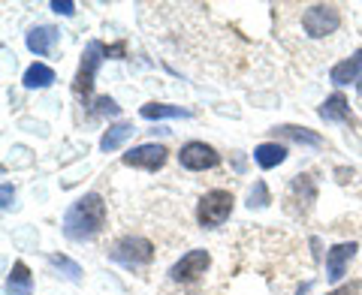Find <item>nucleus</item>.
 <instances>
[{"mask_svg": "<svg viewBox=\"0 0 362 295\" xmlns=\"http://www.w3.org/2000/svg\"><path fill=\"white\" fill-rule=\"evenodd\" d=\"M33 289V277H30V268L21 263L13 265V271H9V280H6V295H30Z\"/></svg>", "mask_w": 362, "mask_h": 295, "instance_id": "obj_15", "label": "nucleus"}, {"mask_svg": "<svg viewBox=\"0 0 362 295\" xmlns=\"http://www.w3.org/2000/svg\"><path fill=\"white\" fill-rule=\"evenodd\" d=\"M0 205H4V208L13 205V187H9V184H4V202H0Z\"/></svg>", "mask_w": 362, "mask_h": 295, "instance_id": "obj_26", "label": "nucleus"}, {"mask_svg": "<svg viewBox=\"0 0 362 295\" xmlns=\"http://www.w3.org/2000/svg\"><path fill=\"white\" fill-rule=\"evenodd\" d=\"M109 259L118 265H127V268H136V265H148L154 259V244L148 238H139V235H127L115 241V247L109 251Z\"/></svg>", "mask_w": 362, "mask_h": 295, "instance_id": "obj_2", "label": "nucleus"}, {"mask_svg": "<svg viewBox=\"0 0 362 295\" xmlns=\"http://www.w3.org/2000/svg\"><path fill=\"white\" fill-rule=\"evenodd\" d=\"M106 226V202L97 193H88L64 214V235L70 241H90L103 232Z\"/></svg>", "mask_w": 362, "mask_h": 295, "instance_id": "obj_1", "label": "nucleus"}, {"mask_svg": "<svg viewBox=\"0 0 362 295\" xmlns=\"http://www.w3.org/2000/svg\"><path fill=\"white\" fill-rule=\"evenodd\" d=\"M356 241H344V244H335L329 256H326V277L329 280H341L344 271H347V263L356 256Z\"/></svg>", "mask_w": 362, "mask_h": 295, "instance_id": "obj_10", "label": "nucleus"}, {"mask_svg": "<svg viewBox=\"0 0 362 295\" xmlns=\"http://www.w3.org/2000/svg\"><path fill=\"white\" fill-rule=\"evenodd\" d=\"M254 160L259 169H275L287 160V148L278 145V142H263L254 148Z\"/></svg>", "mask_w": 362, "mask_h": 295, "instance_id": "obj_14", "label": "nucleus"}, {"mask_svg": "<svg viewBox=\"0 0 362 295\" xmlns=\"http://www.w3.org/2000/svg\"><path fill=\"white\" fill-rule=\"evenodd\" d=\"M275 136H281V139H290V142H299V145H308V148H320V145H323V139H320V136H317L314 130L293 127V124L275 127Z\"/></svg>", "mask_w": 362, "mask_h": 295, "instance_id": "obj_17", "label": "nucleus"}, {"mask_svg": "<svg viewBox=\"0 0 362 295\" xmlns=\"http://www.w3.org/2000/svg\"><path fill=\"white\" fill-rule=\"evenodd\" d=\"M139 115H142L145 121H160V118H190V112H187V109H181V106L148 103V106H142V109H139Z\"/></svg>", "mask_w": 362, "mask_h": 295, "instance_id": "obj_18", "label": "nucleus"}, {"mask_svg": "<svg viewBox=\"0 0 362 295\" xmlns=\"http://www.w3.org/2000/svg\"><path fill=\"white\" fill-rule=\"evenodd\" d=\"M121 112V106L115 103V100H109V97H100L97 100V115H109V118H115Z\"/></svg>", "mask_w": 362, "mask_h": 295, "instance_id": "obj_22", "label": "nucleus"}, {"mask_svg": "<svg viewBox=\"0 0 362 295\" xmlns=\"http://www.w3.org/2000/svg\"><path fill=\"white\" fill-rule=\"evenodd\" d=\"M25 88H49L52 82H54V70L52 66H45V64H33V66H28V73H25Z\"/></svg>", "mask_w": 362, "mask_h": 295, "instance_id": "obj_19", "label": "nucleus"}, {"mask_svg": "<svg viewBox=\"0 0 362 295\" xmlns=\"http://www.w3.org/2000/svg\"><path fill=\"white\" fill-rule=\"evenodd\" d=\"M269 202H272V196H269L266 184H263V181H257L254 190H251V196H247V208H266Z\"/></svg>", "mask_w": 362, "mask_h": 295, "instance_id": "obj_21", "label": "nucleus"}, {"mask_svg": "<svg viewBox=\"0 0 362 295\" xmlns=\"http://www.w3.org/2000/svg\"><path fill=\"white\" fill-rule=\"evenodd\" d=\"M329 78H332L335 85L359 82V78H362V49L354 52V58H347V61H341V64H335V66H332V73H329Z\"/></svg>", "mask_w": 362, "mask_h": 295, "instance_id": "obj_12", "label": "nucleus"}, {"mask_svg": "<svg viewBox=\"0 0 362 295\" xmlns=\"http://www.w3.org/2000/svg\"><path fill=\"white\" fill-rule=\"evenodd\" d=\"M341 25V13H338V6H326V4H317V6H308L302 13V28L308 37L320 40V37H329V33L338 30Z\"/></svg>", "mask_w": 362, "mask_h": 295, "instance_id": "obj_4", "label": "nucleus"}, {"mask_svg": "<svg viewBox=\"0 0 362 295\" xmlns=\"http://www.w3.org/2000/svg\"><path fill=\"white\" fill-rule=\"evenodd\" d=\"M136 133V127L133 124H127V121H121V124H112V127L103 133V139H100V151H118V148L130 139V136Z\"/></svg>", "mask_w": 362, "mask_h": 295, "instance_id": "obj_16", "label": "nucleus"}, {"mask_svg": "<svg viewBox=\"0 0 362 295\" xmlns=\"http://www.w3.org/2000/svg\"><path fill=\"white\" fill-rule=\"evenodd\" d=\"M52 9H54L58 16H73V13H76V4H70V0H54Z\"/></svg>", "mask_w": 362, "mask_h": 295, "instance_id": "obj_24", "label": "nucleus"}, {"mask_svg": "<svg viewBox=\"0 0 362 295\" xmlns=\"http://www.w3.org/2000/svg\"><path fill=\"white\" fill-rule=\"evenodd\" d=\"M124 52H127V45L118 42V45H106V58H124Z\"/></svg>", "mask_w": 362, "mask_h": 295, "instance_id": "obj_25", "label": "nucleus"}, {"mask_svg": "<svg viewBox=\"0 0 362 295\" xmlns=\"http://www.w3.org/2000/svg\"><path fill=\"white\" fill-rule=\"evenodd\" d=\"M178 163L190 169V172H206V169H214L221 163V154L206 142H187L178 151Z\"/></svg>", "mask_w": 362, "mask_h": 295, "instance_id": "obj_6", "label": "nucleus"}, {"mask_svg": "<svg viewBox=\"0 0 362 295\" xmlns=\"http://www.w3.org/2000/svg\"><path fill=\"white\" fill-rule=\"evenodd\" d=\"M58 28H52V25H42V28H33L28 33V49L33 54H49L54 49V42H58Z\"/></svg>", "mask_w": 362, "mask_h": 295, "instance_id": "obj_13", "label": "nucleus"}, {"mask_svg": "<svg viewBox=\"0 0 362 295\" xmlns=\"http://www.w3.org/2000/svg\"><path fill=\"white\" fill-rule=\"evenodd\" d=\"M233 214V193L230 190H209L206 196L199 199V208H197V220L211 229V226H221L230 220Z\"/></svg>", "mask_w": 362, "mask_h": 295, "instance_id": "obj_3", "label": "nucleus"}, {"mask_svg": "<svg viewBox=\"0 0 362 295\" xmlns=\"http://www.w3.org/2000/svg\"><path fill=\"white\" fill-rule=\"evenodd\" d=\"M106 58V45L103 42H88L85 45V54H82V66H78V76H76V82H73V90L78 97H88L90 94V88H94V78H97V70H100V64H103Z\"/></svg>", "mask_w": 362, "mask_h": 295, "instance_id": "obj_5", "label": "nucleus"}, {"mask_svg": "<svg viewBox=\"0 0 362 295\" xmlns=\"http://www.w3.org/2000/svg\"><path fill=\"white\" fill-rule=\"evenodd\" d=\"M287 199L293 202V211L305 214V211H308V208L314 205V199H317L314 178H311V175H296V178H293V184H290Z\"/></svg>", "mask_w": 362, "mask_h": 295, "instance_id": "obj_9", "label": "nucleus"}, {"mask_svg": "<svg viewBox=\"0 0 362 295\" xmlns=\"http://www.w3.org/2000/svg\"><path fill=\"white\" fill-rule=\"evenodd\" d=\"M359 292H362V280H354V283H344V287L326 292V295H359Z\"/></svg>", "mask_w": 362, "mask_h": 295, "instance_id": "obj_23", "label": "nucleus"}, {"mask_svg": "<svg viewBox=\"0 0 362 295\" xmlns=\"http://www.w3.org/2000/svg\"><path fill=\"white\" fill-rule=\"evenodd\" d=\"M166 154L169 151L163 145H139V148H133V151L124 154V166L145 169V172H157V169H163Z\"/></svg>", "mask_w": 362, "mask_h": 295, "instance_id": "obj_7", "label": "nucleus"}, {"mask_svg": "<svg viewBox=\"0 0 362 295\" xmlns=\"http://www.w3.org/2000/svg\"><path fill=\"white\" fill-rule=\"evenodd\" d=\"M320 118L326 124H354V112H350L347 100L341 94H332L326 103L320 106Z\"/></svg>", "mask_w": 362, "mask_h": 295, "instance_id": "obj_11", "label": "nucleus"}, {"mask_svg": "<svg viewBox=\"0 0 362 295\" xmlns=\"http://www.w3.org/2000/svg\"><path fill=\"white\" fill-rule=\"evenodd\" d=\"M49 265H52V268H58V271H64V277H70V280H78V277H82V268H78L73 259L61 256V253L49 256Z\"/></svg>", "mask_w": 362, "mask_h": 295, "instance_id": "obj_20", "label": "nucleus"}, {"mask_svg": "<svg viewBox=\"0 0 362 295\" xmlns=\"http://www.w3.org/2000/svg\"><path fill=\"white\" fill-rule=\"evenodd\" d=\"M206 268H209V253L206 251H190L173 265L169 277H173L175 283H194V280H199V275H206Z\"/></svg>", "mask_w": 362, "mask_h": 295, "instance_id": "obj_8", "label": "nucleus"}]
</instances>
